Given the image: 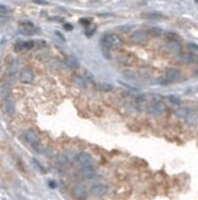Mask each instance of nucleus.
Here are the masks:
<instances>
[{
	"label": "nucleus",
	"mask_w": 198,
	"mask_h": 200,
	"mask_svg": "<svg viewBox=\"0 0 198 200\" xmlns=\"http://www.w3.org/2000/svg\"><path fill=\"white\" fill-rule=\"evenodd\" d=\"M101 44L105 49H117L122 45V41L117 34L106 33L101 38Z\"/></svg>",
	"instance_id": "f257e3e1"
},
{
	"label": "nucleus",
	"mask_w": 198,
	"mask_h": 200,
	"mask_svg": "<svg viewBox=\"0 0 198 200\" xmlns=\"http://www.w3.org/2000/svg\"><path fill=\"white\" fill-rule=\"evenodd\" d=\"M147 112L151 115H154V117H159V115L164 114L166 112V106L163 103V102H156L153 104H151L147 109Z\"/></svg>",
	"instance_id": "f03ea898"
},
{
	"label": "nucleus",
	"mask_w": 198,
	"mask_h": 200,
	"mask_svg": "<svg viewBox=\"0 0 198 200\" xmlns=\"http://www.w3.org/2000/svg\"><path fill=\"white\" fill-rule=\"evenodd\" d=\"M131 41L135 43V44H146L148 42V32L146 31H142V29H138V31H135L132 34H131Z\"/></svg>",
	"instance_id": "7ed1b4c3"
},
{
	"label": "nucleus",
	"mask_w": 198,
	"mask_h": 200,
	"mask_svg": "<svg viewBox=\"0 0 198 200\" xmlns=\"http://www.w3.org/2000/svg\"><path fill=\"white\" fill-rule=\"evenodd\" d=\"M23 139L25 141L33 146V147H37L39 145V138H38V134L34 131V130H26L23 133Z\"/></svg>",
	"instance_id": "20e7f679"
},
{
	"label": "nucleus",
	"mask_w": 198,
	"mask_h": 200,
	"mask_svg": "<svg viewBox=\"0 0 198 200\" xmlns=\"http://www.w3.org/2000/svg\"><path fill=\"white\" fill-rule=\"evenodd\" d=\"M164 77L169 81L170 84H171V82H175V81H177V80L181 77V71H180L179 69H176V68H168V69L165 70Z\"/></svg>",
	"instance_id": "39448f33"
},
{
	"label": "nucleus",
	"mask_w": 198,
	"mask_h": 200,
	"mask_svg": "<svg viewBox=\"0 0 198 200\" xmlns=\"http://www.w3.org/2000/svg\"><path fill=\"white\" fill-rule=\"evenodd\" d=\"M76 161L83 167V166H91L92 162H93V158H92V156H91L88 152L82 151V152H80V154L76 156Z\"/></svg>",
	"instance_id": "423d86ee"
},
{
	"label": "nucleus",
	"mask_w": 198,
	"mask_h": 200,
	"mask_svg": "<svg viewBox=\"0 0 198 200\" xmlns=\"http://www.w3.org/2000/svg\"><path fill=\"white\" fill-rule=\"evenodd\" d=\"M20 26H21V33H23V34H33L37 29H36V26L31 22V21H21L20 22Z\"/></svg>",
	"instance_id": "0eeeda50"
},
{
	"label": "nucleus",
	"mask_w": 198,
	"mask_h": 200,
	"mask_svg": "<svg viewBox=\"0 0 198 200\" xmlns=\"http://www.w3.org/2000/svg\"><path fill=\"white\" fill-rule=\"evenodd\" d=\"M166 48L172 53H180L182 49V45L179 39H168L166 42Z\"/></svg>",
	"instance_id": "6e6552de"
},
{
	"label": "nucleus",
	"mask_w": 198,
	"mask_h": 200,
	"mask_svg": "<svg viewBox=\"0 0 198 200\" xmlns=\"http://www.w3.org/2000/svg\"><path fill=\"white\" fill-rule=\"evenodd\" d=\"M106 192H108V187L104 184H96L91 188V193L94 197H103Z\"/></svg>",
	"instance_id": "1a4fd4ad"
},
{
	"label": "nucleus",
	"mask_w": 198,
	"mask_h": 200,
	"mask_svg": "<svg viewBox=\"0 0 198 200\" xmlns=\"http://www.w3.org/2000/svg\"><path fill=\"white\" fill-rule=\"evenodd\" d=\"M34 80V75L31 70H23L20 74V81L22 84H31Z\"/></svg>",
	"instance_id": "9d476101"
},
{
	"label": "nucleus",
	"mask_w": 198,
	"mask_h": 200,
	"mask_svg": "<svg viewBox=\"0 0 198 200\" xmlns=\"http://www.w3.org/2000/svg\"><path fill=\"white\" fill-rule=\"evenodd\" d=\"M81 176L86 179H91L96 176V172L92 168V166H83L81 170Z\"/></svg>",
	"instance_id": "9b49d317"
},
{
	"label": "nucleus",
	"mask_w": 198,
	"mask_h": 200,
	"mask_svg": "<svg viewBox=\"0 0 198 200\" xmlns=\"http://www.w3.org/2000/svg\"><path fill=\"white\" fill-rule=\"evenodd\" d=\"M65 65L69 68V69H75V68H77L78 66V60L76 59V58L73 57V55H69V57H66L65 59Z\"/></svg>",
	"instance_id": "f8f14e48"
},
{
	"label": "nucleus",
	"mask_w": 198,
	"mask_h": 200,
	"mask_svg": "<svg viewBox=\"0 0 198 200\" xmlns=\"http://www.w3.org/2000/svg\"><path fill=\"white\" fill-rule=\"evenodd\" d=\"M4 112L6 113V114L9 115H12L15 113V106L12 102H10V101H6L5 103H4Z\"/></svg>",
	"instance_id": "ddd939ff"
},
{
	"label": "nucleus",
	"mask_w": 198,
	"mask_h": 200,
	"mask_svg": "<svg viewBox=\"0 0 198 200\" xmlns=\"http://www.w3.org/2000/svg\"><path fill=\"white\" fill-rule=\"evenodd\" d=\"M73 81H75V84L77 86H80V87H86L87 86V80H86L85 76H81V75H75L73 76Z\"/></svg>",
	"instance_id": "4468645a"
},
{
	"label": "nucleus",
	"mask_w": 198,
	"mask_h": 200,
	"mask_svg": "<svg viewBox=\"0 0 198 200\" xmlns=\"http://www.w3.org/2000/svg\"><path fill=\"white\" fill-rule=\"evenodd\" d=\"M142 17L149 18V20H160V18H163L164 16L160 14V13H144V14H142Z\"/></svg>",
	"instance_id": "2eb2a0df"
},
{
	"label": "nucleus",
	"mask_w": 198,
	"mask_h": 200,
	"mask_svg": "<svg viewBox=\"0 0 198 200\" xmlns=\"http://www.w3.org/2000/svg\"><path fill=\"white\" fill-rule=\"evenodd\" d=\"M73 195L78 199H83L86 197V190L82 187H75L73 188Z\"/></svg>",
	"instance_id": "dca6fc26"
},
{
	"label": "nucleus",
	"mask_w": 198,
	"mask_h": 200,
	"mask_svg": "<svg viewBox=\"0 0 198 200\" xmlns=\"http://www.w3.org/2000/svg\"><path fill=\"white\" fill-rule=\"evenodd\" d=\"M148 34H151L153 37H160L163 34V31L159 27H152V29H148Z\"/></svg>",
	"instance_id": "f3484780"
},
{
	"label": "nucleus",
	"mask_w": 198,
	"mask_h": 200,
	"mask_svg": "<svg viewBox=\"0 0 198 200\" xmlns=\"http://www.w3.org/2000/svg\"><path fill=\"white\" fill-rule=\"evenodd\" d=\"M32 163H33V166H34V167H36L38 171L41 172V173H47V170L43 167L42 165H41V163H39L37 160H36V158H32Z\"/></svg>",
	"instance_id": "a211bd4d"
},
{
	"label": "nucleus",
	"mask_w": 198,
	"mask_h": 200,
	"mask_svg": "<svg viewBox=\"0 0 198 200\" xmlns=\"http://www.w3.org/2000/svg\"><path fill=\"white\" fill-rule=\"evenodd\" d=\"M188 49L193 53V54H196L198 57V44L197 43H193V42H190L188 43Z\"/></svg>",
	"instance_id": "6ab92c4d"
},
{
	"label": "nucleus",
	"mask_w": 198,
	"mask_h": 200,
	"mask_svg": "<svg viewBox=\"0 0 198 200\" xmlns=\"http://www.w3.org/2000/svg\"><path fill=\"white\" fill-rule=\"evenodd\" d=\"M168 100H169L171 104H175V106H180L181 104V100L179 97H176V96H169Z\"/></svg>",
	"instance_id": "aec40b11"
},
{
	"label": "nucleus",
	"mask_w": 198,
	"mask_h": 200,
	"mask_svg": "<svg viewBox=\"0 0 198 200\" xmlns=\"http://www.w3.org/2000/svg\"><path fill=\"white\" fill-rule=\"evenodd\" d=\"M98 87L101 90V91H110L111 88H113V86L110 85V84H98Z\"/></svg>",
	"instance_id": "412c9836"
},
{
	"label": "nucleus",
	"mask_w": 198,
	"mask_h": 200,
	"mask_svg": "<svg viewBox=\"0 0 198 200\" xmlns=\"http://www.w3.org/2000/svg\"><path fill=\"white\" fill-rule=\"evenodd\" d=\"M158 84H159V85H163V86H166V85H169L170 82L163 76V77H159V79H158Z\"/></svg>",
	"instance_id": "4be33fe9"
},
{
	"label": "nucleus",
	"mask_w": 198,
	"mask_h": 200,
	"mask_svg": "<svg viewBox=\"0 0 198 200\" xmlns=\"http://www.w3.org/2000/svg\"><path fill=\"white\" fill-rule=\"evenodd\" d=\"M0 11H1V15H2V16H5L6 14H9V8H6L4 4H1V6H0Z\"/></svg>",
	"instance_id": "5701e85b"
},
{
	"label": "nucleus",
	"mask_w": 198,
	"mask_h": 200,
	"mask_svg": "<svg viewBox=\"0 0 198 200\" xmlns=\"http://www.w3.org/2000/svg\"><path fill=\"white\" fill-rule=\"evenodd\" d=\"M80 24L87 27V26L91 25V20H89V18H80Z\"/></svg>",
	"instance_id": "b1692460"
},
{
	"label": "nucleus",
	"mask_w": 198,
	"mask_h": 200,
	"mask_svg": "<svg viewBox=\"0 0 198 200\" xmlns=\"http://www.w3.org/2000/svg\"><path fill=\"white\" fill-rule=\"evenodd\" d=\"M166 38H168V39H179V36H177L176 33L168 32V33H166Z\"/></svg>",
	"instance_id": "393cba45"
},
{
	"label": "nucleus",
	"mask_w": 198,
	"mask_h": 200,
	"mask_svg": "<svg viewBox=\"0 0 198 200\" xmlns=\"http://www.w3.org/2000/svg\"><path fill=\"white\" fill-rule=\"evenodd\" d=\"M48 186H49V188H52V189H55V188L57 187V182H55V181H49Z\"/></svg>",
	"instance_id": "a878e982"
},
{
	"label": "nucleus",
	"mask_w": 198,
	"mask_h": 200,
	"mask_svg": "<svg viewBox=\"0 0 198 200\" xmlns=\"http://www.w3.org/2000/svg\"><path fill=\"white\" fill-rule=\"evenodd\" d=\"M64 29H66V31H72L73 27H72V25H70V24H65V25H64Z\"/></svg>",
	"instance_id": "bb28decb"
},
{
	"label": "nucleus",
	"mask_w": 198,
	"mask_h": 200,
	"mask_svg": "<svg viewBox=\"0 0 198 200\" xmlns=\"http://www.w3.org/2000/svg\"><path fill=\"white\" fill-rule=\"evenodd\" d=\"M33 3H36V4H41V5H45V4H48L47 1H44V0H33Z\"/></svg>",
	"instance_id": "cd10ccee"
},
{
	"label": "nucleus",
	"mask_w": 198,
	"mask_h": 200,
	"mask_svg": "<svg viewBox=\"0 0 198 200\" xmlns=\"http://www.w3.org/2000/svg\"><path fill=\"white\" fill-rule=\"evenodd\" d=\"M94 32H96V29H89V31H87V32H86V34H87V36H88V37H91V36H92V34H93V33H94Z\"/></svg>",
	"instance_id": "c85d7f7f"
},
{
	"label": "nucleus",
	"mask_w": 198,
	"mask_h": 200,
	"mask_svg": "<svg viewBox=\"0 0 198 200\" xmlns=\"http://www.w3.org/2000/svg\"><path fill=\"white\" fill-rule=\"evenodd\" d=\"M55 34H57V36L59 37V38H60V39H61V41H65V38L62 37V34H61V33H60L59 31H55Z\"/></svg>",
	"instance_id": "c756f323"
},
{
	"label": "nucleus",
	"mask_w": 198,
	"mask_h": 200,
	"mask_svg": "<svg viewBox=\"0 0 198 200\" xmlns=\"http://www.w3.org/2000/svg\"><path fill=\"white\" fill-rule=\"evenodd\" d=\"M195 1H196V3H197V4H198V0H195Z\"/></svg>",
	"instance_id": "7c9ffc66"
}]
</instances>
